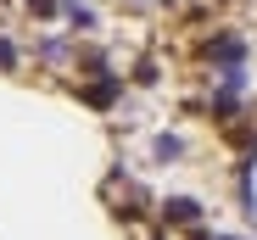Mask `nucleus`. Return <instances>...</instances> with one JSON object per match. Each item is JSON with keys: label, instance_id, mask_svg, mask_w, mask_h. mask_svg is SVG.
I'll return each instance as SVG.
<instances>
[{"label": "nucleus", "instance_id": "6e6552de", "mask_svg": "<svg viewBox=\"0 0 257 240\" xmlns=\"http://www.w3.org/2000/svg\"><path fill=\"white\" fill-rule=\"evenodd\" d=\"M218 240H229V234H218Z\"/></svg>", "mask_w": 257, "mask_h": 240}, {"label": "nucleus", "instance_id": "0eeeda50", "mask_svg": "<svg viewBox=\"0 0 257 240\" xmlns=\"http://www.w3.org/2000/svg\"><path fill=\"white\" fill-rule=\"evenodd\" d=\"M0 67H17V45L12 39H0Z\"/></svg>", "mask_w": 257, "mask_h": 240}, {"label": "nucleus", "instance_id": "20e7f679", "mask_svg": "<svg viewBox=\"0 0 257 240\" xmlns=\"http://www.w3.org/2000/svg\"><path fill=\"white\" fill-rule=\"evenodd\" d=\"M151 156H157V162H174V156H185V140H174V134H157V140H151Z\"/></svg>", "mask_w": 257, "mask_h": 240}, {"label": "nucleus", "instance_id": "f257e3e1", "mask_svg": "<svg viewBox=\"0 0 257 240\" xmlns=\"http://www.w3.org/2000/svg\"><path fill=\"white\" fill-rule=\"evenodd\" d=\"M207 56L229 73V67H240V62H246V39H240V34H218V39L207 45Z\"/></svg>", "mask_w": 257, "mask_h": 240}, {"label": "nucleus", "instance_id": "423d86ee", "mask_svg": "<svg viewBox=\"0 0 257 240\" xmlns=\"http://www.w3.org/2000/svg\"><path fill=\"white\" fill-rule=\"evenodd\" d=\"M39 56H45V62H62V56H67V45H62V39H45V45H39Z\"/></svg>", "mask_w": 257, "mask_h": 240}, {"label": "nucleus", "instance_id": "f03ea898", "mask_svg": "<svg viewBox=\"0 0 257 240\" xmlns=\"http://www.w3.org/2000/svg\"><path fill=\"white\" fill-rule=\"evenodd\" d=\"M162 223H174V229H196V223H201V207L190 201V195H168V201H162Z\"/></svg>", "mask_w": 257, "mask_h": 240}, {"label": "nucleus", "instance_id": "7ed1b4c3", "mask_svg": "<svg viewBox=\"0 0 257 240\" xmlns=\"http://www.w3.org/2000/svg\"><path fill=\"white\" fill-rule=\"evenodd\" d=\"M78 95H84V101H90V106H112V101L123 95V78H117V73H101V78H95V84H84Z\"/></svg>", "mask_w": 257, "mask_h": 240}, {"label": "nucleus", "instance_id": "39448f33", "mask_svg": "<svg viewBox=\"0 0 257 240\" xmlns=\"http://www.w3.org/2000/svg\"><path fill=\"white\" fill-rule=\"evenodd\" d=\"M67 23H73V28H95V12H84L78 0H73V6H67Z\"/></svg>", "mask_w": 257, "mask_h": 240}]
</instances>
